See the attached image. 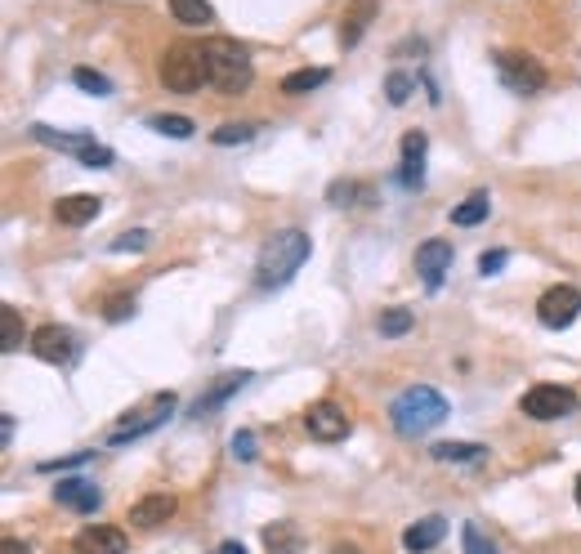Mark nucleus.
I'll list each match as a JSON object with an SVG mask.
<instances>
[{
	"label": "nucleus",
	"instance_id": "39448f33",
	"mask_svg": "<svg viewBox=\"0 0 581 554\" xmlns=\"http://www.w3.org/2000/svg\"><path fill=\"white\" fill-rule=\"evenodd\" d=\"M519 407H523V416H532V420H564L581 407V398H577V389H568V385H532Z\"/></svg>",
	"mask_w": 581,
	"mask_h": 554
},
{
	"label": "nucleus",
	"instance_id": "473e14b6",
	"mask_svg": "<svg viewBox=\"0 0 581 554\" xmlns=\"http://www.w3.org/2000/svg\"><path fill=\"white\" fill-rule=\"evenodd\" d=\"M461 546H465V554H497V546H492L474 523H465V528H461Z\"/></svg>",
	"mask_w": 581,
	"mask_h": 554
},
{
	"label": "nucleus",
	"instance_id": "aec40b11",
	"mask_svg": "<svg viewBox=\"0 0 581 554\" xmlns=\"http://www.w3.org/2000/svg\"><path fill=\"white\" fill-rule=\"evenodd\" d=\"M483 452L488 447H479V443H434V461L438 465H474V461H483Z\"/></svg>",
	"mask_w": 581,
	"mask_h": 554
},
{
	"label": "nucleus",
	"instance_id": "4468645a",
	"mask_svg": "<svg viewBox=\"0 0 581 554\" xmlns=\"http://www.w3.org/2000/svg\"><path fill=\"white\" fill-rule=\"evenodd\" d=\"M376 14H380L376 0H349L345 14H340V45L354 50V45L367 36V27H371V18H376Z\"/></svg>",
	"mask_w": 581,
	"mask_h": 554
},
{
	"label": "nucleus",
	"instance_id": "b1692460",
	"mask_svg": "<svg viewBox=\"0 0 581 554\" xmlns=\"http://www.w3.org/2000/svg\"><path fill=\"white\" fill-rule=\"evenodd\" d=\"M327 81H331L327 68H300V72L282 76V94H309V90H318V85H327Z\"/></svg>",
	"mask_w": 581,
	"mask_h": 554
},
{
	"label": "nucleus",
	"instance_id": "cd10ccee",
	"mask_svg": "<svg viewBox=\"0 0 581 554\" xmlns=\"http://www.w3.org/2000/svg\"><path fill=\"white\" fill-rule=\"evenodd\" d=\"M72 85H76V90H85V94H94V99H108V94H112V81L103 72H94V68H76Z\"/></svg>",
	"mask_w": 581,
	"mask_h": 554
},
{
	"label": "nucleus",
	"instance_id": "20e7f679",
	"mask_svg": "<svg viewBox=\"0 0 581 554\" xmlns=\"http://www.w3.org/2000/svg\"><path fill=\"white\" fill-rule=\"evenodd\" d=\"M161 85L175 94H197L202 85H211V68H206V50L202 45H170L166 54H161Z\"/></svg>",
	"mask_w": 581,
	"mask_h": 554
},
{
	"label": "nucleus",
	"instance_id": "c03bdc74",
	"mask_svg": "<svg viewBox=\"0 0 581 554\" xmlns=\"http://www.w3.org/2000/svg\"><path fill=\"white\" fill-rule=\"evenodd\" d=\"M577 505H581V479H577Z\"/></svg>",
	"mask_w": 581,
	"mask_h": 554
},
{
	"label": "nucleus",
	"instance_id": "dca6fc26",
	"mask_svg": "<svg viewBox=\"0 0 581 554\" xmlns=\"http://www.w3.org/2000/svg\"><path fill=\"white\" fill-rule=\"evenodd\" d=\"M99 210H103V197L72 193V197H59V202H54V219L68 228H81V224H90V219H99Z\"/></svg>",
	"mask_w": 581,
	"mask_h": 554
},
{
	"label": "nucleus",
	"instance_id": "7c9ffc66",
	"mask_svg": "<svg viewBox=\"0 0 581 554\" xmlns=\"http://www.w3.org/2000/svg\"><path fill=\"white\" fill-rule=\"evenodd\" d=\"M358 197H367V188L354 184V179H336V184L327 188V202H331V206H354Z\"/></svg>",
	"mask_w": 581,
	"mask_h": 554
},
{
	"label": "nucleus",
	"instance_id": "9b49d317",
	"mask_svg": "<svg viewBox=\"0 0 581 554\" xmlns=\"http://www.w3.org/2000/svg\"><path fill=\"white\" fill-rule=\"evenodd\" d=\"M126 532L121 528H108V523H94V528L76 532L72 537V550L76 554H126Z\"/></svg>",
	"mask_w": 581,
	"mask_h": 554
},
{
	"label": "nucleus",
	"instance_id": "c756f323",
	"mask_svg": "<svg viewBox=\"0 0 581 554\" xmlns=\"http://www.w3.org/2000/svg\"><path fill=\"white\" fill-rule=\"evenodd\" d=\"M412 90H416V76H412V72H389V81H385V99L394 103V108H403V103L412 99Z\"/></svg>",
	"mask_w": 581,
	"mask_h": 554
},
{
	"label": "nucleus",
	"instance_id": "f03ea898",
	"mask_svg": "<svg viewBox=\"0 0 581 554\" xmlns=\"http://www.w3.org/2000/svg\"><path fill=\"white\" fill-rule=\"evenodd\" d=\"M389 420H394V429L403 438H421V434H430L434 425L447 420V398L430 385H412L389 403Z\"/></svg>",
	"mask_w": 581,
	"mask_h": 554
},
{
	"label": "nucleus",
	"instance_id": "79ce46f5",
	"mask_svg": "<svg viewBox=\"0 0 581 554\" xmlns=\"http://www.w3.org/2000/svg\"><path fill=\"white\" fill-rule=\"evenodd\" d=\"M219 554H246V550H242V541H224V546H219Z\"/></svg>",
	"mask_w": 581,
	"mask_h": 554
},
{
	"label": "nucleus",
	"instance_id": "1a4fd4ad",
	"mask_svg": "<svg viewBox=\"0 0 581 554\" xmlns=\"http://www.w3.org/2000/svg\"><path fill=\"white\" fill-rule=\"evenodd\" d=\"M32 353L41 362H50V367H68V362L76 358V336L68 327H54L50 322V327H41L32 336Z\"/></svg>",
	"mask_w": 581,
	"mask_h": 554
},
{
	"label": "nucleus",
	"instance_id": "423d86ee",
	"mask_svg": "<svg viewBox=\"0 0 581 554\" xmlns=\"http://www.w3.org/2000/svg\"><path fill=\"white\" fill-rule=\"evenodd\" d=\"M497 76L510 94H537L546 90V68L528 54H514V50H501L497 54Z\"/></svg>",
	"mask_w": 581,
	"mask_h": 554
},
{
	"label": "nucleus",
	"instance_id": "2f4dec72",
	"mask_svg": "<svg viewBox=\"0 0 581 554\" xmlns=\"http://www.w3.org/2000/svg\"><path fill=\"white\" fill-rule=\"evenodd\" d=\"M148 242H152V233H148V228H130V233H121L117 242L108 246V251H112V255H126V251H144Z\"/></svg>",
	"mask_w": 581,
	"mask_h": 554
},
{
	"label": "nucleus",
	"instance_id": "f8f14e48",
	"mask_svg": "<svg viewBox=\"0 0 581 554\" xmlns=\"http://www.w3.org/2000/svg\"><path fill=\"white\" fill-rule=\"evenodd\" d=\"M175 510H179V501L170 492H148L130 505V523L135 528H161V523L175 519Z\"/></svg>",
	"mask_w": 581,
	"mask_h": 554
},
{
	"label": "nucleus",
	"instance_id": "37998d69",
	"mask_svg": "<svg viewBox=\"0 0 581 554\" xmlns=\"http://www.w3.org/2000/svg\"><path fill=\"white\" fill-rule=\"evenodd\" d=\"M336 554H358V550H354V546H349V550H336Z\"/></svg>",
	"mask_w": 581,
	"mask_h": 554
},
{
	"label": "nucleus",
	"instance_id": "f257e3e1",
	"mask_svg": "<svg viewBox=\"0 0 581 554\" xmlns=\"http://www.w3.org/2000/svg\"><path fill=\"white\" fill-rule=\"evenodd\" d=\"M309 251H313V242H309V233H300V228H282V233H273L260 251V264H255V282H260L264 291L287 286L291 277L309 264Z\"/></svg>",
	"mask_w": 581,
	"mask_h": 554
},
{
	"label": "nucleus",
	"instance_id": "a878e982",
	"mask_svg": "<svg viewBox=\"0 0 581 554\" xmlns=\"http://www.w3.org/2000/svg\"><path fill=\"white\" fill-rule=\"evenodd\" d=\"M412 322H416L412 309H385V313H380V322H376V331L385 340H398V336H407V331H412Z\"/></svg>",
	"mask_w": 581,
	"mask_h": 554
},
{
	"label": "nucleus",
	"instance_id": "5701e85b",
	"mask_svg": "<svg viewBox=\"0 0 581 554\" xmlns=\"http://www.w3.org/2000/svg\"><path fill=\"white\" fill-rule=\"evenodd\" d=\"M170 14H175V23H184V27L215 23V9L206 5V0H170Z\"/></svg>",
	"mask_w": 581,
	"mask_h": 554
},
{
	"label": "nucleus",
	"instance_id": "4be33fe9",
	"mask_svg": "<svg viewBox=\"0 0 581 554\" xmlns=\"http://www.w3.org/2000/svg\"><path fill=\"white\" fill-rule=\"evenodd\" d=\"M264 546H269V554H300L304 537L295 532V523H269L264 528Z\"/></svg>",
	"mask_w": 581,
	"mask_h": 554
},
{
	"label": "nucleus",
	"instance_id": "e433bc0d",
	"mask_svg": "<svg viewBox=\"0 0 581 554\" xmlns=\"http://www.w3.org/2000/svg\"><path fill=\"white\" fill-rule=\"evenodd\" d=\"M112 161H117V157H112V148H103V143H94V148H90V152H85V157H81V166H85V170H108Z\"/></svg>",
	"mask_w": 581,
	"mask_h": 554
},
{
	"label": "nucleus",
	"instance_id": "ddd939ff",
	"mask_svg": "<svg viewBox=\"0 0 581 554\" xmlns=\"http://www.w3.org/2000/svg\"><path fill=\"white\" fill-rule=\"evenodd\" d=\"M54 501L63 505V510H76V514H94L103 505V492L94 487L90 479H59L54 487Z\"/></svg>",
	"mask_w": 581,
	"mask_h": 554
},
{
	"label": "nucleus",
	"instance_id": "f3484780",
	"mask_svg": "<svg viewBox=\"0 0 581 554\" xmlns=\"http://www.w3.org/2000/svg\"><path fill=\"white\" fill-rule=\"evenodd\" d=\"M246 380H251V371H224V376H219V380H215V385H211V389H206V394H202V398H197L193 416H211V412H215V407H224V403H228V398H233V394H237V389H242V385H246Z\"/></svg>",
	"mask_w": 581,
	"mask_h": 554
},
{
	"label": "nucleus",
	"instance_id": "7ed1b4c3",
	"mask_svg": "<svg viewBox=\"0 0 581 554\" xmlns=\"http://www.w3.org/2000/svg\"><path fill=\"white\" fill-rule=\"evenodd\" d=\"M202 50H206V68H211V85L219 94H242L246 85L255 81L251 54H246L237 41H228V36H211V41H202Z\"/></svg>",
	"mask_w": 581,
	"mask_h": 554
},
{
	"label": "nucleus",
	"instance_id": "f704fd0d",
	"mask_svg": "<svg viewBox=\"0 0 581 554\" xmlns=\"http://www.w3.org/2000/svg\"><path fill=\"white\" fill-rule=\"evenodd\" d=\"M85 461H94V452H72V456H63V461H41L36 470L41 474H54V470H76V465H85Z\"/></svg>",
	"mask_w": 581,
	"mask_h": 554
},
{
	"label": "nucleus",
	"instance_id": "58836bf2",
	"mask_svg": "<svg viewBox=\"0 0 581 554\" xmlns=\"http://www.w3.org/2000/svg\"><path fill=\"white\" fill-rule=\"evenodd\" d=\"M403 161H425V135L421 130H412V135L403 139Z\"/></svg>",
	"mask_w": 581,
	"mask_h": 554
},
{
	"label": "nucleus",
	"instance_id": "2eb2a0df",
	"mask_svg": "<svg viewBox=\"0 0 581 554\" xmlns=\"http://www.w3.org/2000/svg\"><path fill=\"white\" fill-rule=\"evenodd\" d=\"M170 412H175V394H157L152 398V412L144 416V420H135V425H121L117 434L108 438L112 447H121V443H135V438H144V434H152V429L161 425V420H166Z\"/></svg>",
	"mask_w": 581,
	"mask_h": 554
},
{
	"label": "nucleus",
	"instance_id": "ea45409f",
	"mask_svg": "<svg viewBox=\"0 0 581 554\" xmlns=\"http://www.w3.org/2000/svg\"><path fill=\"white\" fill-rule=\"evenodd\" d=\"M0 554H32V550H27V546H23V541L5 537V541H0Z\"/></svg>",
	"mask_w": 581,
	"mask_h": 554
},
{
	"label": "nucleus",
	"instance_id": "4c0bfd02",
	"mask_svg": "<svg viewBox=\"0 0 581 554\" xmlns=\"http://www.w3.org/2000/svg\"><path fill=\"white\" fill-rule=\"evenodd\" d=\"M506 264H510V251H483V255H479V273H483V277L501 273Z\"/></svg>",
	"mask_w": 581,
	"mask_h": 554
},
{
	"label": "nucleus",
	"instance_id": "a211bd4d",
	"mask_svg": "<svg viewBox=\"0 0 581 554\" xmlns=\"http://www.w3.org/2000/svg\"><path fill=\"white\" fill-rule=\"evenodd\" d=\"M443 537H447V519H438V514H430V519L412 523V528L403 532V546L412 550V554H425V550H434Z\"/></svg>",
	"mask_w": 581,
	"mask_h": 554
},
{
	"label": "nucleus",
	"instance_id": "6ab92c4d",
	"mask_svg": "<svg viewBox=\"0 0 581 554\" xmlns=\"http://www.w3.org/2000/svg\"><path fill=\"white\" fill-rule=\"evenodd\" d=\"M32 135L41 139V143H50V148H59V152H72L76 161H81L85 152L94 148V135H90V130H81V135H63V130H50V126H32Z\"/></svg>",
	"mask_w": 581,
	"mask_h": 554
},
{
	"label": "nucleus",
	"instance_id": "a19ab883",
	"mask_svg": "<svg viewBox=\"0 0 581 554\" xmlns=\"http://www.w3.org/2000/svg\"><path fill=\"white\" fill-rule=\"evenodd\" d=\"M9 438H14V416H9V412H5V416H0V443H5V447H9Z\"/></svg>",
	"mask_w": 581,
	"mask_h": 554
},
{
	"label": "nucleus",
	"instance_id": "72a5a7b5",
	"mask_svg": "<svg viewBox=\"0 0 581 554\" xmlns=\"http://www.w3.org/2000/svg\"><path fill=\"white\" fill-rule=\"evenodd\" d=\"M228 447H233L237 461H255V456H260V452H255V434H251V429H237Z\"/></svg>",
	"mask_w": 581,
	"mask_h": 554
},
{
	"label": "nucleus",
	"instance_id": "393cba45",
	"mask_svg": "<svg viewBox=\"0 0 581 554\" xmlns=\"http://www.w3.org/2000/svg\"><path fill=\"white\" fill-rule=\"evenodd\" d=\"M0 349H5V353L23 349V318H18L14 304H5V309H0Z\"/></svg>",
	"mask_w": 581,
	"mask_h": 554
},
{
	"label": "nucleus",
	"instance_id": "bb28decb",
	"mask_svg": "<svg viewBox=\"0 0 581 554\" xmlns=\"http://www.w3.org/2000/svg\"><path fill=\"white\" fill-rule=\"evenodd\" d=\"M148 130H157V135L166 139H193V121L188 117H175V112H161V117H148Z\"/></svg>",
	"mask_w": 581,
	"mask_h": 554
},
{
	"label": "nucleus",
	"instance_id": "412c9836",
	"mask_svg": "<svg viewBox=\"0 0 581 554\" xmlns=\"http://www.w3.org/2000/svg\"><path fill=\"white\" fill-rule=\"evenodd\" d=\"M488 210H492V197L479 188V193H470L461 206L452 210V224L456 228H474V224H483V219H488Z\"/></svg>",
	"mask_w": 581,
	"mask_h": 554
},
{
	"label": "nucleus",
	"instance_id": "6e6552de",
	"mask_svg": "<svg viewBox=\"0 0 581 554\" xmlns=\"http://www.w3.org/2000/svg\"><path fill=\"white\" fill-rule=\"evenodd\" d=\"M452 260H456V251H452V242H443V237H430V242L416 246V273H421L425 291H438V286H443Z\"/></svg>",
	"mask_w": 581,
	"mask_h": 554
},
{
	"label": "nucleus",
	"instance_id": "9d476101",
	"mask_svg": "<svg viewBox=\"0 0 581 554\" xmlns=\"http://www.w3.org/2000/svg\"><path fill=\"white\" fill-rule=\"evenodd\" d=\"M304 429H309V438H318V443H340V438H349V416L340 412L336 403H313L309 412H304Z\"/></svg>",
	"mask_w": 581,
	"mask_h": 554
},
{
	"label": "nucleus",
	"instance_id": "c9c22d12",
	"mask_svg": "<svg viewBox=\"0 0 581 554\" xmlns=\"http://www.w3.org/2000/svg\"><path fill=\"white\" fill-rule=\"evenodd\" d=\"M130 313H135V300H130V295H112L108 309H103V318H108V322H126Z\"/></svg>",
	"mask_w": 581,
	"mask_h": 554
},
{
	"label": "nucleus",
	"instance_id": "0eeeda50",
	"mask_svg": "<svg viewBox=\"0 0 581 554\" xmlns=\"http://www.w3.org/2000/svg\"><path fill=\"white\" fill-rule=\"evenodd\" d=\"M537 318H541V327H550V331L573 327V322L581 318V291L568 286V282L550 286V291L537 300Z\"/></svg>",
	"mask_w": 581,
	"mask_h": 554
},
{
	"label": "nucleus",
	"instance_id": "c85d7f7f",
	"mask_svg": "<svg viewBox=\"0 0 581 554\" xmlns=\"http://www.w3.org/2000/svg\"><path fill=\"white\" fill-rule=\"evenodd\" d=\"M255 139V126L251 121H228V126L211 130V143H219V148H233V143H251Z\"/></svg>",
	"mask_w": 581,
	"mask_h": 554
}]
</instances>
